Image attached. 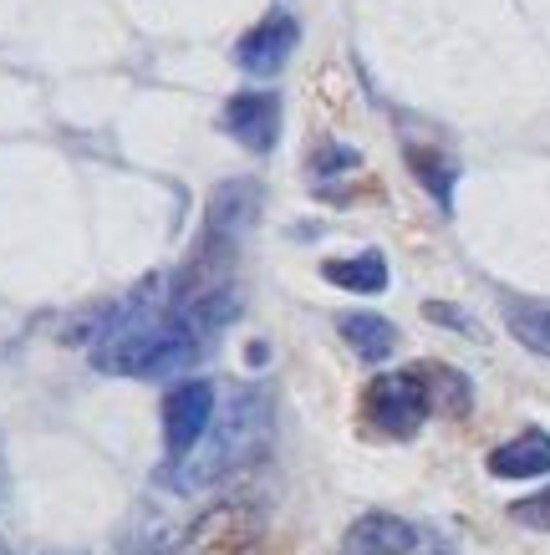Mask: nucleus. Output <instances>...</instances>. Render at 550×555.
<instances>
[{
    "instance_id": "obj_1",
    "label": "nucleus",
    "mask_w": 550,
    "mask_h": 555,
    "mask_svg": "<svg viewBox=\"0 0 550 555\" xmlns=\"http://www.w3.org/2000/svg\"><path fill=\"white\" fill-rule=\"evenodd\" d=\"M270 443V398L260 387H234L225 408H215V423L204 428V438L183 459H174L158 479L174 494H200V489L225 485L230 474L266 454Z\"/></svg>"
},
{
    "instance_id": "obj_2",
    "label": "nucleus",
    "mask_w": 550,
    "mask_h": 555,
    "mask_svg": "<svg viewBox=\"0 0 550 555\" xmlns=\"http://www.w3.org/2000/svg\"><path fill=\"white\" fill-rule=\"evenodd\" d=\"M367 418L378 423L383 434L393 438H413L423 423H429V383H423V367H398V372H383L378 383L367 387Z\"/></svg>"
},
{
    "instance_id": "obj_3",
    "label": "nucleus",
    "mask_w": 550,
    "mask_h": 555,
    "mask_svg": "<svg viewBox=\"0 0 550 555\" xmlns=\"http://www.w3.org/2000/svg\"><path fill=\"white\" fill-rule=\"evenodd\" d=\"M215 408H219V392L215 383L204 377H183V383L168 387L164 398V449H168V464L183 459L194 443L204 438V428L215 423Z\"/></svg>"
},
{
    "instance_id": "obj_4",
    "label": "nucleus",
    "mask_w": 550,
    "mask_h": 555,
    "mask_svg": "<svg viewBox=\"0 0 550 555\" xmlns=\"http://www.w3.org/2000/svg\"><path fill=\"white\" fill-rule=\"evenodd\" d=\"M219 128L240 143L245 153H270L281 143V98L276 87H240L225 98Z\"/></svg>"
},
{
    "instance_id": "obj_5",
    "label": "nucleus",
    "mask_w": 550,
    "mask_h": 555,
    "mask_svg": "<svg viewBox=\"0 0 550 555\" xmlns=\"http://www.w3.org/2000/svg\"><path fill=\"white\" fill-rule=\"evenodd\" d=\"M300 47V26L291 11H270L260 26L240 36V47H234V67L255 77V82H270V77H281L285 62L296 56Z\"/></svg>"
},
{
    "instance_id": "obj_6",
    "label": "nucleus",
    "mask_w": 550,
    "mask_h": 555,
    "mask_svg": "<svg viewBox=\"0 0 550 555\" xmlns=\"http://www.w3.org/2000/svg\"><path fill=\"white\" fill-rule=\"evenodd\" d=\"M255 209H260V189H255L251 179H230V184H219L215 194H209V209H204V235H200V245H204V250L234 255L240 235L251 230Z\"/></svg>"
},
{
    "instance_id": "obj_7",
    "label": "nucleus",
    "mask_w": 550,
    "mask_h": 555,
    "mask_svg": "<svg viewBox=\"0 0 550 555\" xmlns=\"http://www.w3.org/2000/svg\"><path fill=\"white\" fill-rule=\"evenodd\" d=\"M418 551V530L402 515L387 509H367L347 525L342 535V555H413Z\"/></svg>"
},
{
    "instance_id": "obj_8",
    "label": "nucleus",
    "mask_w": 550,
    "mask_h": 555,
    "mask_svg": "<svg viewBox=\"0 0 550 555\" xmlns=\"http://www.w3.org/2000/svg\"><path fill=\"white\" fill-rule=\"evenodd\" d=\"M484 469L495 474V479H546L550 474V434L546 428H525V434H515L510 443L489 449Z\"/></svg>"
},
{
    "instance_id": "obj_9",
    "label": "nucleus",
    "mask_w": 550,
    "mask_h": 555,
    "mask_svg": "<svg viewBox=\"0 0 550 555\" xmlns=\"http://www.w3.org/2000/svg\"><path fill=\"white\" fill-rule=\"evenodd\" d=\"M321 275L332 281L336 291H351V296H383L387 291V255L383 250H357V255H336V260H321Z\"/></svg>"
},
{
    "instance_id": "obj_10",
    "label": "nucleus",
    "mask_w": 550,
    "mask_h": 555,
    "mask_svg": "<svg viewBox=\"0 0 550 555\" xmlns=\"http://www.w3.org/2000/svg\"><path fill=\"white\" fill-rule=\"evenodd\" d=\"M336 326H342V341L362 362H387V357L398 352V326L387 317H378V311H347Z\"/></svg>"
},
{
    "instance_id": "obj_11",
    "label": "nucleus",
    "mask_w": 550,
    "mask_h": 555,
    "mask_svg": "<svg viewBox=\"0 0 550 555\" xmlns=\"http://www.w3.org/2000/svg\"><path fill=\"white\" fill-rule=\"evenodd\" d=\"M408 169H413L418 184L434 194L438 209H444V215H453V184H459V164H453L449 153H438V149H408Z\"/></svg>"
},
{
    "instance_id": "obj_12",
    "label": "nucleus",
    "mask_w": 550,
    "mask_h": 555,
    "mask_svg": "<svg viewBox=\"0 0 550 555\" xmlns=\"http://www.w3.org/2000/svg\"><path fill=\"white\" fill-rule=\"evenodd\" d=\"M504 326H510V337L535 357H550V306L540 301H510L504 306Z\"/></svg>"
},
{
    "instance_id": "obj_13",
    "label": "nucleus",
    "mask_w": 550,
    "mask_h": 555,
    "mask_svg": "<svg viewBox=\"0 0 550 555\" xmlns=\"http://www.w3.org/2000/svg\"><path fill=\"white\" fill-rule=\"evenodd\" d=\"M418 367H423V383H429V408H434V413H464V408L474 403L464 372L444 367V362H418Z\"/></svg>"
},
{
    "instance_id": "obj_14",
    "label": "nucleus",
    "mask_w": 550,
    "mask_h": 555,
    "mask_svg": "<svg viewBox=\"0 0 550 555\" xmlns=\"http://www.w3.org/2000/svg\"><path fill=\"white\" fill-rule=\"evenodd\" d=\"M351 164H357V153H351V149H336V143H327V149L317 153V173H347Z\"/></svg>"
},
{
    "instance_id": "obj_15",
    "label": "nucleus",
    "mask_w": 550,
    "mask_h": 555,
    "mask_svg": "<svg viewBox=\"0 0 550 555\" xmlns=\"http://www.w3.org/2000/svg\"><path fill=\"white\" fill-rule=\"evenodd\" d=\"M423 317H434V321H449V326H459V332H474L479 337V321L474 317H464V311H453V306H423Z\"/></svg>"
},
{
    "instance_id": "obj_16",
    "label": "nucleus",
    "mask_w": 550,
    "mask_h": 555,
    "mask_svg": "<svg viewBox=\"0 0 550 555\" xmlns=\"http://www.w3.org/2000/svg\"><path fill=\"white\" fill-rule=\"evenodd\" d=\"M0 555H5V551H0Z\"/></svg>"
}]
</instances>
